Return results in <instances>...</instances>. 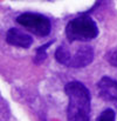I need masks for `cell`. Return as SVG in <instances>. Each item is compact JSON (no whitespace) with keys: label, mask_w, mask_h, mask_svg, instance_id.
I'll return each instance as SVG.
<instances>
[{"label":"cell","mask_w":117,"mask_h":121,"mask_svg":"<svg viewBox=\"0 0 117 121\" xmlns=\"http://www.w3.org/2000/svg\"><path fill=\"white\" fill-rule=\"evenodd\" d=\"M65 92L68 96V121H90V92L80 81H70Z\"/></svg>","instance_id":"cell-1"},{"label":"cell","mask_w":117,"mask_h":121,"mask_svg":"<svg viewBox=\"0 0 117 121\" xmlns=\"http://www.w3.org/2000/svg\"><path fill=\"white\" fill-rule=\"evenodd\" d=\"M66 35L70 42L89 41L98 35V28L96 22L89 15L81 14L67 24Z\"/></svg>","instance_id":"cell-2"},{"label":"cell","mask_w":117,"mask_h":121,"mask_svg":"<svg viewBox=\"0 0 117 121\" xmlns=\"http://www.w3.org/2000/svg\"><path fill=\"white\" fill-rule=\"evenodd\" d=\"M16 22L19 25H21L22 27L27 28L33 34L39 35V37L48 35L50 33V30H52L50 20L46 15L35 13V12L21 13L16 18Z\"/></svg>","instance_id":"cell-3"},{"label":"cell","mask_w":117,"mask_h":121,"mask_svg":"<svg viewBox=\"0 0 117 121\" xmlns=\"http://www.w3.org/2000/svg\"><path fill=\"white\" fill-rule=\"evenodd\" d=\"M94 60V49L91 46H81L80 48L76 49L74 54L70 53V58L68 61V67L73 68H83L91 64Z\"/></svg>","instance_id":"cell-4"},{"label":"cell","mask_w":117,"mask_h":121,"mask_svg":"<svg viewBox=\"0 0 117 121\" xmlns=\"http://www.w3.org/2000/svg\"><path fill=\"white\" fill-rule=\"evenodd\" d=\"M98 94L105 101H117V80L103 77L97 82Z\"/></svg>","instance_id":"cell-5"},{"label":"cell","mask_w":117,"mask_h":121,"mask_svg":"<svg viewBox=\"0 0 117 121\" xmlns=\"http://www.w3.org/2000/svg\"><path fill=\"white\" fill-rule=\"evenodd\" d=\"M6 41L12 46H16L20 48H28L33 43V38L29 34H27L26 32L13 27L7 31Z\"/></svg>","instance_id":"cell-6"},{"label":"cell","mask_w":117,"mask_h":121,"mask_svg":"<svg viewBox=\"0 0 117 121\" xmlns=\"http://www.w3.org/2000/svg\"><path fill=\"white\" fill-rule=\"evenodd\" d=\"M69 58H70V52L69 49L62 45V46H59L55 51V59L59 64H62L65 66L68 65V61H69Z\"/></svg>","instance_id":"cell-7"},{"label":"cell","mask_w":117,"mask_h":121,"mask_svg":"<svg viewBox=\"0 0 117 121\" xmlns=\"http://www.w3.org/2000/svg\"><path fill=\"white\" fill-rule=\"evenodd\" d=\"M52 43H53V41H49L48 43L40 46L39 48L36 49V54H35V58H34V62H35V64H41V62L46 59V56H47V49H48V46H50Z\"/></svg>","instance_id":"cell-8"},{"label":"cell","mask_w":117,"mask_h":121,"mask_svg":"<svg viewBox=\"0 0 117 121\" xmlns=\"http://www.w3.org/2000/svg\"><path fill=\"white\" fill-rule=\"evenodd\" d=\"M115 119H116L115 111L111 109V108H107L98 115L96 121H115Z\"/></svg>","instance_id":"cell-9"},{"label":"cell","mask_w":117,"mask_h":121,"mask_svg":"<svg viewBox=\"0 0 117 121\" xmlns=\"http://www.w3.org/2000/svg\"><path fill=\"white\" fill-rule=\"evenodd\" d=\"M105 59L108 60V62H109L111 66L117 67V47L111 48V49L105 54Z\"/></svg>","instance_id":"cell-10"}]
</instances>
